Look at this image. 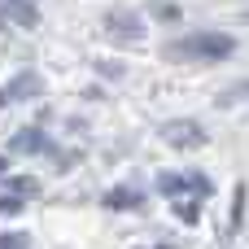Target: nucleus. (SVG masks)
Segmentation results:
<instances>
[{
  "mask_svg": "<svg viewBox=\"0 0 249 249\" xmlns=\"http://www.w3.org/2000/svg\"><path fill=\"white\" fill-rule=\"evenodd\" d=\"M236 44H232V35H219V31H197V35H188V39H171L166 48H162V57H188V61H219V57H228Z\"/></svg>",
  "mask_w": 249,
  "mask_h": 249,
  "instance_id": "nucleus-1",
  "label": "nucleus"
}]
</instances>
